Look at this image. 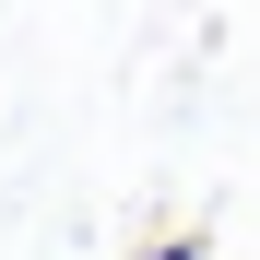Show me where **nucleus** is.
I'll return each mask as SVG.
<instances>
[{
    "label": "nucleus",
    "instance_id": "1",
    "mask_svg": "<svg viewBox=\"0 0 260 260\" xmlns=\"http://www.w3.org/2000/svg\"><path fill=\"white\" fill-rule=\"evenodd\" d=\"M142 260H201V237H154V248H142Z\"/></svg>",
    "mask_w": 260,
    "mask_h": 260
}]
</instances>
